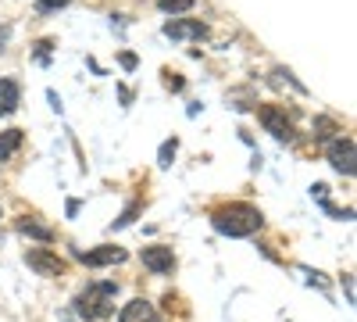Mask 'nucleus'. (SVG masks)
I'll use <instances>...</instances> for the list:
<instances>
[{"label":"nucleus","instance_id":"f257e3e1","mask_svg":"<svg viewBox=\"0 0 357 322\" xmlns=\"http://www.w3.org/2000/svg\"><path fill=\"white\" fill-rule=\"evenodd\" d=\"M211 226L222 233V237H254V233L264 226V215L250 204H225L211 215Z\"/></svg>","mask_w":357,"mask_h":322},{"label":"nucleus","instance_id":"f03ea898","mask_svg":"<svg viewBox=\"0 0 357 322\" xmlns=\"http://www.w3.org/2000/svg\"><path fill=\"white\" fill-rule=\"evenodd\" d=\"M114 294H118L114 283H93V286H86L82 294L75 298V312H79L86 322L107 319V315L114 312Z\"/></svg>","mask_w":357,"mask_h":322},{"label":"nucleus","instance_id":"7ed1b4c3","mask_svg":"<svg viewBox=\"0 0 357 322\" xmlns=\"http://www.w3.org/2000/svg\"><path fill=\"white\" fill-rule=\"evenodd\" d=\"M329 161H333V168L343 172V175H354V172H357V151H354V140H350V136L329 140Z\"/></svg>","mask_w":357,"mask_h":322},{"label":"nucleus","instance_id":"20e7f679","mask_svg":"<svg viewBox=\"0 0 357 322\" xmlns=\"http://www.w3.org/2000/svg\"><path fill=\"white\" fill-rule=\"evenodd\" d=\"M257 119H261V126L268 129V133H272L275 140H293V122L286 119V111L282 108H275V104H264L261 111H257Z\"/></svg>","mask_w":357,"mask_h":322},{"label":"nucleus","instance_id":"39448f33","mask_svg":"<svg viewBox=\"0 0 357 322\" xmlns=\"http://www.w3.org/2000/svg\"><path fill=\"white\" fill-rule=\"evenodd\" d=\"M25 265L36 269L40 276H61V272H65V261L57 258V254H50V251H43V247L29 251V254H25Z\"/></svg>","mask_w":357,"mask_h":322},{"label":"nucleus","instance_id":"423d86ee","mask_svg":"<svg viewBox=\"0 0 357 322\" xmlns=\"http://www.w3.org/2000/svg\"><path fill=\"white\" fill-rule=\"evenodd\" d=\"M165 36L168 40H204L207 36V25L197 18H175L165 25Z\"/></svg>","mask_w":357,"mask_h":322},{"label":"nucleus","instance_id":"0eeeda50","mask_svg":"<svg viewBox=\"0 0 357 322\" xmlns=\"http://www.w3.org/2000/svg\"><path fill=\"white\" fill-rule=\"evenodd\" d=\"M118 322H161V315H158V308H154L151 301L136 298V301H129V305L122 308V315H118Z\"/></svg>","mask_w":357,"mask_h":322},{"label":"nucleus","instance_id":"6e6552de","mask_svg":"<svg viewBox=\"0 0 357 322\" xmlns=\"http://www.w3.org/2000/svg\"><path fill=\"white\" fill-rule=\"evenodd\" d=\"M143 265L165 276L175 269V254H172V247H143Z\"/></svg>","mask_w":357,"mask_h":322},{"label":"nucleus","instance_id":"1a4fd4ad","mask_svg":"<svg viewBox=\"0 0 357 322\" xmlns=\"http://www.w3.org/2000/svg\"><path fill=\"white\" fill-rule=\"evenodd\" d=\"M79 261H86V265H93V269H100V265H122L126 251L122 247H97V251L79 254Z\"/></svg>","mask_w":357,"mask_h":322},{"label":"nucleus","instance_id":"9d476101","mask_svg":"<svg viewBox=\"0 0 357 322\" xmlns=\"http://www.w3.org/2000/svg\"><path fill=\"white\" fill-rule=\"evenodd\" d=\"M22 101V90L15 79H0V115H11Z\"/></svg>","mask_w":357,"mask_h":322},{"label":"nucleus","instance_id":"9b49d317","mask_svg":"<svg viewBox=\"0 0 357 322\" xmlns=\"http://www.w3.org/2000/svg\"><path fill=\"white\" fill-rule=\"evenodd\" d=\"M22 147V129H4L0 133V161H8Z\"/></svg>","mask_w":357,"mask_h":322},{"label":"nucleus","instance_id":"f8f14e48","mask_svg":"<svg viewBox=\"0 0 357 322\" xmlns=\"http://www.w3.org/2000/svg\"><path fill=\"white\" fill-rule=\"evenodd\" d=\"M18 233H25V237H36V240H43V244H50V240H54V233H50L47 226L33 222V219H22V222H18Z\"/></svg>","mask_w":357,"mask_h":322},{"label":"nucleus","instance_id":"ddd939ff","mask_svg":"<svg viewBox=\"0 0 357 322\" xmlns=\"http://www.w3.org/2000/svg\"><path fill=\"white\" fill-rule=\"evenodd\" d=\"M158 8L165 15H183V11H193V0H158Z\"/></svg>","mask_w":357,"mask_h":322},{"label":"nucleus","instance_id":"4468645a","mask_svg":"<svg viewBox=\"0 0 357 322\" xmlns=\"http://www.w3.org/2000/svg\"><path fill=\"white\" fill-rule=\"evenodd\" d=\"M175 151H178V143L175 140H168V143H161V154H158V165H172V158H175Z\"/></svg>","mask_w":357,"mask_h":322},{"label":"nucleus","instance_id":"2eb2a0df","mask_svg":"<svg viewBox=\"0 0 357 322\" xmlns=\"http://www.w3.org/2000/svg\"><path fill=\"white\" fill-rule=\"evenodd\" d=\"M314 129H318V133H314L318 140H329V136H333V129H336V122H333V119H318V122H314Z\"/></svg>","mask_w":357,"mask_h":322},{"label":"nucleus","instance_id":"dca6fc26","mask_svg":"<svg viewBox=\"0 0 357 322\" xmlns=\"http://www.w3.org/2000/svg\"><path fill=\"white\" fill-rule=\"evenodd\" d=\"M136 215H139V204H129V208H126V215L114 222V229H126V226H129V222H132Z\"/></svg>","mask_w":357,"mask_h":322},{"label":"nucleus","instance_id":"f3484780","mask_svg":"<svg viewBox=\"0 0 357 322\" xmlns=\"http://www.w3.org/2000/svg\"><path fill=\"white\" fill-rule=\"evenodd\" d=\"M65 4H68V0H36V11L47 15V11H57V8H65Z\"/></svg>","mask_w":357,"mask_h":322},{"label":"nucleus","instance_id":"a211bd4d","mask_svg":"<svg viewBox=\"0 0 357 322\" xmlns=\"http://www.w3.org/2000/svg\"><path fill=\"white\" fill-rule=\"evenodd\" d=\"M47 54H50V40H43V43H40V50H36V57H40V61H47Z\"/></svg>","mask_w":357,"mask_h":322},{"label":"nucleus","instance_id":"6ab92c4d","mask_svg":"<svg viewBox=\"0 0 357 322\" xmlns=\"http://www.w3.org/2000/svg\"><path fill=\"white\" fill-rule=\"evenodd\" d=\"M343 286H347V301L354 305V279H350V276H343Z\"/></svg>","mask_w":357,"mask_h":322},{"label":"nucleus","instance_id":"aec40b11","mask_svg":"<svg viewBox=\"0 0 357 322\" xmlns=\"http://www.w3.org/2000/svg\"><path fill=\"white\" fill-rule=\"evenodd\" d=\"M8 36H11V25H4V29H0V50H4V43H8Z\"/></svg>","mask_w":357,"mask_h":322},{"label":"nucleus","instance_id":"412c9836","mask_svg":"<svg viewBox=\"0 0 357 322\" xmlns=\"http://www.w3.org/2000/svg\"><path fill=\"white\" fill-rule=\"evenodd\" d=\"M122 65L126 68H136V54H122Z\"/></svg>","mask_w":357,"mask_h":322}]
</instances>
